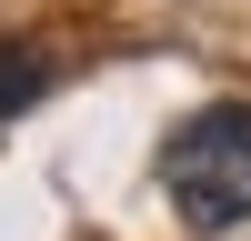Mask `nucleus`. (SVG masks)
Wrapping results in <instances>:
<instances>
[{
  "instance_id": "obj_1",
  "label": "nucleus",
  "mask_w": 251,
  "mask_h": 241,
  "mask_svg": "<svg viewBox=\"0 0 251 241\" xmlns=\"http://www.w3.org/2000/svg\"><path fill=\"white\" fill-rule=\"evenodd\" d=\"M161 191L191 231H241L251 221V100H211L161 141Z\"/></svg>"
},
{
  "instance_id": "obj_2",
  "label": "nucleus",
  "mask_w": 251,
  "mask_h": 241,
  "mask_svg": "<svg viewBox=\"0 0 251 241\" xmlns=\"http://www.w3.org/2000/svg\"><path fill=\"white\" fill-rule=\"evenodd\" d=\"M40 91H50V50H40V40H0V131H10V111H30Z\"/></svg>"
}]
</instances>
